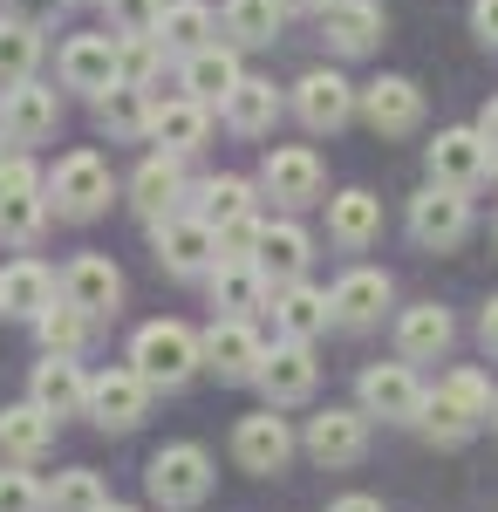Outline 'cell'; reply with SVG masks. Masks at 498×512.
Listing matches in <instances>:
<instances>
[{"mask_svg": "<svg viewBox=\"0 0 498 512\" xmlns=\"http://www.w3.org/2000/svg\"><path fill=\"white\" fill-rule=\"evenodd\" d=\"M103 512H130V506H103Z\"/></svg>", "mask_w": 498, "mask_h": 512, "instance_id": "11a10c76", "label": "cell"}, {"mask_svg": "<svg viewBox=\"0 0 498 512\" xmlns=\"http://www.w3.org/2000/svg\"><path fill=\"white\" fill-rule=\"evenodd\" d=\"M157 506L185 512V506H205V492H212V458L198 451V444H164L151 458V472H144Z\"/></svg>", "mask_w": 498, "mask_h": 512, "instance_id": "277c9868", "label": "cell"}, {"mask_svg": "<svg viewBox=\"0 0 498 512\" xmlns=\"http://www.w3.org/2000/svg\"><path fill=\"white\" fill-rule=\"evenodd\" d=\"M307 233L301 226H267V239H260V274L273 280V287H294V280L307 274Z\"/></svg>", "mask_w": 498, "mask_h": 512, "instance_id": "e575fe53", "label": "cell"}, {"mask_svg": "<svg viewBox=\"0 0 498 512\" xmlns=\"http://www.w3.org/2000/svg\"><path fill=\"white\" fill-rule=\"evenodd\" d=\"M492 164L498 151L485 144V130H437V144H430V178L451 192H478Z\"/></svg>", "mask_w": 498, "mask_h": 512, "instance_id": "8992f818", "label": "cell"}, {"mask_svg": "<svg viewBox=\"0 0 498 512\" xmlns=\"http://www.w3.org/2000/svg\"><path fill=\"white\" fill-rule=\"evenodd\" d=\"M417 424L430 431V444H464V437L478 431V424L464 417V410L451 403V396H430V403H423V417H417Z\"/></svg>", "mask_w": 498, "mask_h": 512, "instance_id": "7bdbcfd3", "label": "cell"}, {"mask_svg": "<svg viewBox=\"0 0 498 512\" xmlns=\"http://www.w3.org/2000/svg\"><path fill=\"white\" fill-rule=\"evenodd\" d=\"M362 117H369L376 137H410L423 123V89L410 76H376L362 89Z\"/></svg>", "mask_w": 498, "mask_h": 512, "instance_id": "4fadbf2b", "label": "cell"}, {"mask_svg": "<svg viewBox=\"0 0 498 512\" xmlns=\"http://www.w3.org/2000/svg\"><path fill=\"white\" fill-rule=\"evenodd\" d=\"M383 308H389V274L355 267V274L335 280V321H342V328H376Z\"/></svg>", "mask_w": 498, "mask_h": 512, "instance_id": "4316f807", "label": "cell"}, {"mask_svg": "<svg viewBox=\"0 0 498 512\" xmlns=\"http://www.w3.org/2000/svg\"><path fill=\"white\" fill-rule=\"evenodd\" d=\"M478 130H485V144H492V151H498V96H492V103H485V117H478Z\"/></svg>", "mask_w": 498, "mask_h": 512, "instance_id": "816d5d0a", "label": "cell"}, {"mask_svg": "<svg viewBox=\"0 0 498 512\" xmlns=\"http://www.w3.org/2000/svg\"><path fill=\"white\" fill-rule=\"evenodd\" d=\"M41 226H48V178L28 158H7L0 164V239L28 246Z\"/></svg>", "mask_w": 498, "mask_h": 512, "instance_id": "3957f363", "label": "cell"}, {"mask_svg": "<svg viewBox=\"0 0 498 512\" xmlns=\"http://www.w3.org/2000/svg\"><path fill=\"white\" fill-rule=\"evenodd\" d=\"M260 390H267V403H307L314 396V383H321V362H314V349L307 342H273L267 362H260V376H253Z\"/></svg>", "mask_w": 498, "mask_h": 512, "instance_id": "8fae6325", "label": "cell"}, {"mask_svg": "<svg viewBox=\"0 0 498 512\" xmlns=\"http://www.w3.org/2000/svg\"><path fill=\"white\" fill-rule=\"evenodd\" d=\"M280 7H287V14H328L335 0H280Z\"/></svg>", "mask_w": 498, "mask_h": 512, "instance_id": "f5cc1de1", "label": "cell"}, {"mask_svg": "<svg viewBox=\"0 0 498 512\" xmlns=\"http://www.w3.org/2000/svg\"><path fill=\"white\" fill-rule=\"evenodd\" d=\"M55 123H62V96L48 89V82H14V89H0V130H7V144H41V137H55Z\"/></svg>", "mask_w": 498, "mask_h": 512, "instance_id": "9c48e42d", "label": "cell"}, {"mask_svg": "<svg viewBox=\"0 0 498 512\" xmlns=\"http://www.w3.org/2000/svg\"><path fill=\"white\" fill-rule=\"evenodd\" d=\"M471 28H478L485 48H498V0H478V7H471Z\"/></svg>", "mask_w": 498, "mask_h": 512, "instance_id": "c3c4849f", "label": "cell"}, {"mask_svg": "<svg viewBox=\"0 0 498 512\" xmlns=\"http://www.w3.org/2000/svg\"><path fill=\"white\" fill-rule=\"evenodd\" d=\"M41 506H48V492H41L21 465H14V472H0V512H41Z\"/></svg>", "mask_w": 498, "mask_h": 512, "instance_id": "bcb514c9", "label": "cell"}, {"mask_svg": "<svg viewBox=\"0 0 498 512\" xmlns=\"http://www.w3.org/2000/svg\"><path fill=\"white\" fill-rule=\"evenodd\" d=\"M219 110H226V123L239 137H267L273 123H280V89L267 76H239V89H232Z\"/></svg>", "mask_w": 498, "mask_h": 512, "instance_id": "f546056e", "label": "cell"}, {"mask_svg": "<svg viewBox=\"0 0 498 512\" xmlns=\"http://www.w3.org/2000/svg\"><path fill=\"white\" fill-rule=\"evenodd\" d=\"M48 205L62 219H96L110 205V164L96 158V151H69V158L48 171Z\"/></svg>", "mask_w": 498, "mask_h": 512, "instance_id": "5b68a950", "label": "cell"}, {"mask_svg": "<svg viewBox=\"0 0 498 512\" xmlns=\"http://www.w3.org/2000/svg\"><path fill=\"white\" fill-rule=\"evenodd\" d=\"M423 383L410 362H376V369H362V410L369 417H383V424H417L423 417Z\"/></svg>", "mask_w": 498, "mask_h": 512, "instance_id": "ba28073f", "label": "cell"}, {"mask_svg": "<svg viewBox=\"0 0 498 512\" xmlns=\"http://www.w3.org/2000/svg\"><path fill=\"white\" fill-rule=\"evenodd\" d=\"M62 301H76L82 315H116V301H123V274H116L103 253H82L62 267Z\"/></svg>", "mask_w": 498, "mask_h": 512, "instance_id": "d6986e66", "label": "cell"}, {"mask_svg": "<svg viewBox=\"0 0 498 512\" xmlns=\"http://www.w3.org/2000/svg\"><path fill=\"white\" fill-rule=\"evenodd\" d=\"M328 233H335V246L362 253L369 239L383 233V198H376V192H342V198H328Z\"/></svg>", "mask_w": 498, "mask_h": 512, "instance_id": "4dcf8cb0", "label": "cell"}, {"mask_svg": "<svg viewBox=\"0 0 498 512\" xmlns=\"http://www.w3.org/2000/svg\"><path fill=\"white\" fill-rule=\"evenodd\" d=\"M48 437H55V417H48L41 403H7V410H0V458L35 465L41 451H48Z\"/></svg>", "mask_w": 498, "mask_h": 512, "instance_id": "83f0119b", "label": "cell"}, {"mask_svg": "<svg viewBox=\"0 0 498 512\" xmlns=\"http://www.w3.org/2000/svg\"><path fill=\"white\" fill-rule=\"evenodd\" d=\"M410 233H417V246H458L464 233H471V192H451V185H423L417 198H410Z\"/></svg>", "mask_w": 498, "mask_h": 512, "instance_id": "52a82bcc", "label": "cell"}, {"mask_svg": "<svg viewBox=\"0 0 498 512\" xmlns=\"http://www.w3.org/2000/svg\"><path fill=\"white\" fill-rule=\"evenodd\" d=\"M260 185H267V198H280L287 212H301V205L321 198L328 171H321V158H314L307 144H280V151H267V164H260Z\"/></svg>", "mask_w": 498, "mask_h": 512, "instance_id": "30bf717a", "label": "cell"}, {"mask_svg": "<svg viewBox=\"0 0 498 512\" xmlns=\"http://www.w3.org/2000/svg\"><path fill=\"white\" fill-rule=\"evenodd\" d=\"M96 123L110 130V137H151V89H137V82H116L96 96Z\"/></svg>", "mask_w": 498, "mask_h": 512, "instance_id": "d6a6232c", "label": "cell"}, {"mask_svg": "<svg viewBox=\"0 0 498 512\" xmlns=\"http://www.w3.org/2000/svg\"><path fill=\"white\" fill-rule=\"evenodd\" d=\"M28 403H41L48 417H82L89 410V376H82L69 355H48V362H35V376H28Z\"/></svg>", "mask_w": 498, "mask_h": 512, "instance_id": "ac0fdd59", "label": "cell"}, {"mask_svg": "<svg viewBox=\"0 0 498 512\" xmlns=\"http://www.w3.org/2000/svg\"><path fill=\"white\" fill-rule=\"evenodd\" d=\"M239 55L232 48H219V41H205V48H192L185 62H178V82H185V96H198V103H226L232 89H239Z\"/></svg>", "mask_w": 498, "mask_h": 512, "instance_id": "7402d4cb", "label": "cell"}, {"mask_svg": "<svg viewBox=\"0 0 498 512\" xmlns=\"http://www.w3.org/2000/svg\"><path fill=\"white\" fill-rule=\"evenodd\" d=\"M260 239H267V226L253 212H239V219L219 226V260H260Z\"/></svg>", "mask_w": 498, "mask_h": 512, "instance_id": "f6af8a7d", "label": "cell"}, {"mask_svg": "<svg viewBox=\"0 0 498 512\" xmlns=\"http://www.w3.org/2000/svg\"><path fill=\"white\" fill-rule=\"evenodd\" d=\"M232 458L246 465V472H280L287 458H294V431H287V417H239V431H232Z\"/></svg>", "mask_w": 498, "mask_h": 512, "instance_id": "e0dca14e", "label": "cell"}, {"mask_svg": "<svg viewBox=\"0 0 498 512\" xmlns=\"http://www.w3.org/2000/svg\"><path fill=\"white\" fill-rule=\"evenodd\" d=\"M478 335H485V349L498 355V294L485 301V315H478Z\"/></svg>", "mask_w": 498, "mask_h": 512, "instance_id": "681fc988", "label": "cell"}, {"mask_svg": "<svg viewBox=\"0 0 498 512\" xmlns=\"http://www.w3.org/2000/svg\"><path fill=\"white\" fill-rule=\"evenodd\" d=\"M151 246L164 274H212L219 267V226L198 219V212H171V219H151Z\"/></svg>", "mask_w": 498, "mask_h": 512, "instance_id": "7a4b0ae2", "label": "cell"}, {"mask_svg": "<svg viewBox=\"0 0 498 512\" xmlns=\"http://www.w3.org/2000/svg\"><path fill=\"white\" fill-rule=\"evenodd\" d=\"M451 315L437 308V301H423V308H403V321H396V349H403V362H437V355L451 349Z\"/></svg>", "mask_w": 498, "mask_h": 512, "instance_id": "f1b7e54d", "label": "cell"}, {"mask_svg": "<svg viewBox=\"0 0 498 512\" xmlns=\"http://www.w3.org/2000/svg\"><path fill=\"white\" fill-rule=\"evenodd\" d=\"M321 41H328L335 55H369V48L383 41V7H376V0H335V7L321 14Z\"/></svg>", "mask_w": 498, "mask_h": 512, "instance_id": "603a6c76", "label": "cell"}, {"mask_svg": "<svg viewBox=\"0 0 498 512\" xmlns=\"http://www.w3.org/2000/svg\"><path fill=\"white\" fill-rule=\"evenodd\" d=\"M437 396H451V403H458V410L471 417V424H485V417L498 410V403H492V383H485L478 369H451V376H444V390H437Z\"/></svg>", "mask_w": 498, "mask_h": 512, "instance_id": "b9f144b4", "label": "cell"}, {"mask_svg": "<svg viewBox=\"0 0 498 512\" xmlns=\"http://www.w3.org/2000/svg\"><path fill=\"white\" fill-rule=\"evenodd\" d=\"M89 321H96V315H82L76 301H55L48 315H35V335H41V349H48V355H76L82 342H89Z\"/></svg>", "mask_w": 498, "mask_h": 512, "instance_id": "74e56055", "label": "cell"}, {"mask_svg": "<svg viewBox=\"0 0 498 512\" xmlns=\"http://www.w3.org/2000/svg\"><path fill=\"white\" fill-rule=\"evenodd\" d=\"M41 62V28H28V21H0V89H14V82H28Z\"/></svg>", "mask_w": 498, "mask_h": 512, "instance_id": "8d00e7d4", "label": "cell"}, {"mask_svg": "<svg viewBox=\"0 0 498 512\" xmlns=\"http://www.w3.org/2000/svg\"><path fill=\"white\" fill-rule=\"evenodd\" d=\"M178 198H185V171H178L171 151H157V158L137 164V178H130V205H137L144 219H171Z\"/></svg>", "mask_w": 498, "mask_h": 512, "instance_id": "484cf974", "label": "cell"}, {"mask_svg": "<svg viewBox=\"0 0 498 512\" xmlns=\"http://www.w3.org/2000/svg\"><path fill=\"white\" fill-rule=\"evenodd\" d=\"M260 362H267V349H260V335L246 328V315H226V321L205 328V369H219L226 383H253Z\"/></svg>", "mask_w": 498, "mask_h": 512, "instance_id": "5bb4252c", "label": "cell"}, {"mask_svg": "<svg viewBox=\"0 0 498 512\" xmlns=\"http://www.w3.org/2000/svg\"><path fill=\"white\" fill-rule=\"evenodd\" d=\"M492 424H498V410H492Z\"/></svg>", "mask_w": 498, "mask_h": 512, "instance_id": "9f6ffc18", "label": "cell"}, {"mask_svg": "<svg viewBox=\"0 0 498 512\" xmlns=\"http://www.w3.org/2000/svg\"><path fill=\"white\" fill-rule=\"evenodd\" d=\"M48 506H55V512H103V506H110V492H103V478H96V472H62V478H55V492H48Z\"/></svg>", "mask_w": 498, "mask_h": 512, "instance_id": "60d3db41", "label": "cell"}, {"mask_svg": "<svg viewBox=\"0 0 498 512\" xmlns=\"http://www.w3.org/2000/svg\"><path fill=\"white\" fill-rule=\"evenodd\" d=\"M198 362H205V342H198L192 328H178V321H151V328H137V342H130V369H137L151 390L192 383Z\"/></svg>", "mask_w": 498, "mask_h": 512, "instance_id": "6da1fadb", "label": "cell"}, {"mask_svg": "<svg viewBox=\"0 0 498 512\" xmlns=\"http://www.w3.org/2000/svg\"><path fill=\"white\" fill-rule=\"evenodd\" d=\"M144 403H151V383L137 369H110V376L89 383V417L103 431H137L144 424Z\"/></svg>", "mask_w": 498, "mask_h": 512, "instance_id": "2e32d148", "label": "cell"}, {"mask_svg": "<svg viewBox=\"0 0 498 512\" xmlns=\"http://www.w3.org/2000/svg\"><path fill=\"white\" fill-rule=\"evenodd\" d=\"M212 7L205 0H164V21H157V41L171 48V55H192V48H205L212 41Z\"/></svg>", "mask_w": 498, "mask_h": 512, "instance_id": "836d02e7", "label": "cell"}, {"mask_svg": "<svg viewBox=\"0 0 498 512\" xmlns=\"http://www.w3.org/2000/svg\"><path fill=\"white\" fill-rule=\"evenodd\" d=\"M123 82V55H116V35H76L62 48V89H82V96H103Z\"/></svg>", "mask_w": 498, "mask_h": 512, "instance_id": "9a60e30c", "label": "cell"}, {"mask_svg": "<svg viewBox=\"0 0 498 512\" xmlns=\"http://www.w3.org/2000/svg\"><path fill=\"white\" fill-rule=\"evenodd\" d=\"M239 212H253V185H246V178H205V185H198V219L226 226Z\"/></svg>", "mask_w": 498, "mask_h": 512, "instance_id": "f35d334b", "label": "cell"}, {"mask_svg": "<svg viewBox=\"0 0 498 512\" xmlns=\"http://www.w3.org/2000/svg\"><path fill=\"white\" fill-rule=\"evenodd\" d=\"M307 451L321 465H355L369 451V410H321L307 424Z\"/></svg>", "mask_w": 498, "mask_h": 512, "instance_id": "ffe728a7", "label": "cell"}, {"mask_svg": "<svg viewBox=\"0 0 498 512\" xmlns=\"http://www.w3.org/2000/svg\"><path fill=\"white\" fill-rule=\"evenodd\" d=\"M212 308H226V315L267 308V274H260V260H219V267H212Z\"/></svg>", "mask_w": 498, "mask_h": 512, "instance_id": "1f68e13d", "label": "cell"}, {"mask_svg": "<svg viewBox=\"0 0 498 512\" xmlns=\"http://www.w3.org/2000/svg\"><path fill=\"white\" fill-rule=\"evenodd\" d=\"M294 110H301L307 130H342L355 110H362V89H348L335 69H307L294 82Z\"/></svg>", "mask_w": 498, "mask_h": 512, "instance_id": "7c38bea8", "label": "cell"}, {"mask_svg": "<svg viewBox=\"0 0 498 512\" xmlns=\"http://www.w3.org/2000/svg\"><path fill=\"white\" fill-rule=\"evenodd\" d=\"M328 512H383V499H369V492H348V499H335Z\"/></svg>", "mask_w": 498, "mask_h": 512, "instance_id": "f907efd6", "label": "cell"}, {"mask_svg": "<svg viewBox=\"0 0 498 512\" xmlns=\"http://www.w3.org/2000/svg\"><path fill=\"white\" fill-rule=\"evenodd\" d=\"M205 130H212V103H198V96L151 103V137L171 151V158H192L198 144H205Z\"/></svg>", "mask_w": 498, "mask_h": 512, "instance_id": "44dd1931", "label": "cell"}, {"mask_svg": "<svg viewBox=\"0 0 498 512\" xmlns=\"http://www.w3.org/2000/svg\"><path fill=\"white\" fill-rule=\"evenodd\" d=\"M55 294H62V280L48 274L41 260H14L7 274H0V315H21V321H35L55 308Z\"/></svg>", "mask_w": 498, "mask_h": 512, "instance_id": "cb8c5ba5", "label": "cell"}, {"mask_svg": "<svg viewBox=\"0 0 498 512\" xmlns=\"http://www.w3.org/2000/svg\"><path fill=\"white\" fill-rule=\"evenodd\" d=\"M280 0H226V35L239 41V48H267V41H280Z\"/></svg>", "mask_w": 498, "mask_h": 512, "instance_id": "d590c367", "label": "cell"}, {"mask_svg": "<svg viewBox=\"0 0 498 512\" xmlns=\"http://www.w3.org/2000/svg\"><path fill=\"white\" fill-rule=\"evenodd\" d=\"M0 144H7V130H0ZM0 164H7V151H0Z\"/></svg>", "mask_w": 498, "mask_h": 512, "instance_id": "db71d44e", "label": "cell"}, {"mask_svg": "<svg viewBox=\"0 0 498 512\" xmlns=\"http://www.w3.org/2000/svg\"><path fill=\"white\" fill-rule=\"evenodd\" d=\"M62 7H69V0H7V14H14V21H28V28H48Z\"/></svg>", "mask_w": 498, "mask_h": 512, "instance_id": "7dc6e473", "label": "cell"}, {"mask_svg": "<svg viewBox=\"0 0 498 512\" xmlns=\"http://www.w3.org/2000/svg\"><path fill=\"white\" fill-rule=\"evenodd\" d=\"M116 55H123V82H137V89H151L157 82V62L171 55L157 35H116Z\"/></svg>", "mask_w": 498, "mask_h": 512, "instance_id": "ab89813d", "label": "cell"}, {"mask_svg": "<svg viewBox=\"0 0 498 512\" xmlns=\"http://www.w3.org/2000/svg\"><path fill=\"white\" fill-rule=\"evenodd\" d=\"M110 7V35H157L164 0H103Z\"/></svg>", "mask_w": 498, "mask_h": 512, "instance_id": "ee69618b", "label": "cell"}, {"mask_svg": "<svg viewBox=\"0 0 498 512\" xmlns=\"http://www.w3.org/2000/svg\"><path fill=\"white\" fill-rule=\"evenodd\" d=\"M273 321H280V335H287V342H314V335L335 321V294H321V287L294 280V287H280V294H273Z\"/></svg>", "mask_w": 498, "mask_h": 512, "instance_id": "d4e9b609", "label": "cell"}]
</instances>
